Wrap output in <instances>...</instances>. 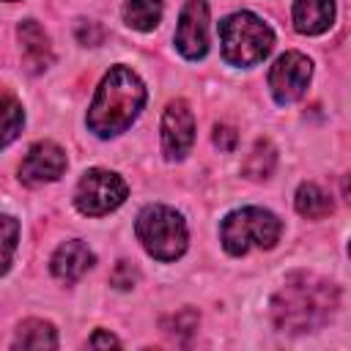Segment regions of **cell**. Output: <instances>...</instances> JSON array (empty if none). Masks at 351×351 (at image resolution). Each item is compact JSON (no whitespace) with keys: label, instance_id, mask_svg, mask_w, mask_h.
<instances>
[{"label":"cell","instance_id":"cell-19","mask_svg":"<svg viewBox=\"0 0 351 351\" xmlns=\"http://www.w3.org/2000/svg\"><path fill=\"white\" fill-rule=\"evenodd\" d=\"M16 239H19V222L8 214H0V274H5L11 266Z\"/></svg>","mask_w":351,"mask_h":351},{"label":"cell","instance_id":"cell-14","mask_svg":"<svg viewBox=\"0 0 351 351\" xmlns=\"http://www.w3.org/2000/svg\"><path fill=\"white\" fill-rule=\"evenodd\" d=\"M14 348H58V335L55 326L49 321L41 318H27L19 324L16 335H14Z\"/></svg>","mask_w":351,"mask_h":351},{"label":"cell","instance_id":"cell-24","mask_svg":"<svg viewBox=\"0 0 351 351\" xmlns=\"http://www.w3.org/2000/svg\"><path fill=\"white\" fill-rule=\"evenodd\" d=\"M90 346H93V348H110V346H121V340L112 337V335H107V332H96V335L90 337Z\"/></svg>","mask_w":351,"mask_h":351},{"label":"cell","instance_id":"cell-15","mask_svg":"<svg viewBox=\"0 0 351 351\" xmlns=\"http://www.w3.org/2000/svg\"><path fill=\"white\" fill-rule=\"evenodd\" d=\"M332 208H335L332 206V197L318 184L307 181V184H302L296 189V211L302 217H307V219H324V217L332 214Z\"/></svg>","mask_w":351,"mask_h":351},{"label":"cell","instance_id":"cell-12","mask_svg":"<svg viewBox=\"0 0 351 351\" xmlns=\"http://www.w3.org/2000/svg\"><path fill=\"white\" fill-rule=\"evenodd\" d=\"M16 33H19L25 66H27L33 74L44 71V69L52 63V44H49V36L44 33V27H41L36 19H25Z\"/></svg>","mask_w":351,"mask_h":351},{"label":"cell","instance_id":"cell-20","mask_svg":"<svg viewBox=\"0 0 351 351\" xmlns=\"http://www.w3.org/2000/svg\"><path fill=\"white\" fill-rule=\"evenodd\" d=\"M162 329L173 340H184V337H189L197 329V313L195 310H178L176 315H170V318L162 321Z\"/></svg>","mask_w":351,"mask_h":351},{"label":"cell","instance_id":"cell-7","mask_svg":"<svg viewBox=\"0 0 351 351\" xmlns=\"http://www.w3.org/2000/svg\"><path fill=\"white\" fill-rule=\"evenodd\" d=\"M313 74V63L310 58H304L302 52H285L274 60V66L269 69V88L271 96L280 104H291L296 99L304 96L307 82Z\"/></svg>","mask_w":351,"mask_h":351},{"label":"cell","instance_id":"cell-10","mask_svg":"<svg viewBox=\"0 0 351 351\" xmlns=\"http://www.w3.org/2000/svg\"><path fill=\"white\" fill-rule=\"evenodd\" d=\"M66 170V154L58 143L52 140H41V143H33L19 165V178L30 186H38V184H49V181H58Z\"/></svg>","mask_w":351,"mask_h":351},{"label":"cell","instance_id":"cell-13","mask_svg":"<svg viewBox=\"0 0 351 351\" xmlns=\"http://www.w3.org/2000/svg\"><path fill=\"white\" fill-rule=\"evenodd\" d=\"M335 19V0H296L293 3V27L304 36H318L329 30Z\"/></svg>","mask_w":351,"mask_h":351},{"label":"cell","instance_id":"cell-21","mask_svg":"<svg viewBox=\"0 0 351 351\" xmlns=\"http://www.w3.org/2000/svg\"><path fill=\"white\" fill-rule=\"evenodd\" d=\"M134 280H137V271H134L126 261H118V266H115V269H112V274H110V282H112L115 288L126 291V288H132V285H134Z\"/></svg>","mask_w":351,"mask_h":351},{"label":"cell","instance_id":"cell-18","mask_svg":"<svg viewBox=\"0 0 351 351\" xmlns=\"http://www.w3.org/2000/svg\"><path fill=\"white\" fill-rule=\"evenodd\" d=\"M22 107L14 96L0 93V148L8 145L11 140H16V134L22 132Z\"/></svg>","mask_w":351,"mask_h":351},{"label":"cell","instance_id":"cell-11","mask_svg":"<svg viewBox=\"0 0 351 351\" xmlns=\"http://www.w3.org/2000/svg\"><path fill=\"white\" fill-rule=\"evenodd\" d=\"M49 266H52V274L60 282H77L93 266V252L80 239H71V241H63L55 250Z\"/></svg>","mask_w":351,"mask_h":351},{"label":"cell","instance_id":"cell-9","mask_svg":"<svg viewBox=\"0 0 351 351\" xmlns=\"http://www.w3.org/2000/svg\"><path fill=\"white\" fill-rule=\"evenodd\" d=\"M176 47L189 60H197L208 52V5L203 0H189L181 8L176 27Z\"/></svg>","mask_w":351,"mask_h":351},{"label":"cell","instance_id":"cell-16","mask_svg":"<svg viewBox=\"0 0 351 351\" xmlns=\"http://www.w3.org/2000/svg\"><path fill=\"white\" fill-rule=\"evenodd\" d=\"M274 165H277V151H274V145H271L269 140H258V143L252 145V151L247 154L241 170H244L247 178L263 181V178H269V176L274 173Z\"/></svg>","mask_w":351,"mask_h":351},{"label":"cell","instance_id":"cell-23","mask_svg":"<svg viewBox=\"0 0 351 351\" xmlns=\"http://www.w3.org/2000/svg\"><path fill=\"white\" fill-rule=\"evenodd\" d=\"M214 143L222 148V151H233L236 148V132L230 126H217L214 129Z\"/></svg>","mask_w":351,"mask_h":351},{"label":"cell","instance_id":"cell-1","mask_svg":"<svg viewBox=\"0 0 351 351\" xmlns=\"http://www.w3.org/2000/svg\"><path fill=\"white\" fill-rule=\"evenodd\" d=\"M337 304H340V293L335 282L310 271H296L288 274L280 291L274 293L271 318L277 329L302 335L321 329L335 315Z\"/></svg>","mask_w":351,"mask_h":351},{"label":"cell","instance_id":"cell-4","mask_svg":"<svg viewBox=\"0 0 351 351\" xmlns=\"http://www.w3.org/2000/svg\"><path fill=\"white\" fill-rule=\"evenodd\" d=\"M137 239L156 261H176L186 250V222L170 206H145L137 217Z\"/></svg>","mask_w":351,"mask_h":351},{"label":"cell","instance_id":"cell-5","mask_svg":"<svg viewBox=\"0 0 351 351\" xmlns=\"http://www.w3.org/2000/svg\"><path fill=\"white\" fill-rule=\"evenodd\" d=\"M280 230H282V225L271 211L247 206V208L230 211L222 219L219 236H222V247L230 255H244L252 247L271 250L277 244V239H280Z\"/></svg>","mask_w":351,"mask_h":351},{"label":"cell","instance_id":"cell-2","mask_svg":"<svg viewBox=\"0 0 351 351\" xmlns=\"http://www.w3.org/2000/svg\"><path fill=\"white\" fill-rule=\"evenodd\" d=\"M145 104V85L143 80L126 69L112 66L96 88V96L88 110V129L99 137H115L132 126Z\"/></svg>","mask_w":351,"mask_h":351},{"label":"cell","instance_id":"cell-8","mask_svg":"<svg viewBox=\"0 0 351 351\" xmlns=\"http://www.w3.org/2000/svg\"><path fill=\"white\" fill-rule=\"evenodd\" d=\"M195 143V115L186 101L176 99L162 115V154L170 162H178L189 154Z\"/></svg>","mask_w":351,"mask_h":351},{"label":"cell","instance_id":"cell-3","mask_svg":"<svg viewBox=\"0 0 351 351\" xmlns=\"http://www.w3.org/2000/svg\"><path fill=\"white\" fill-rule=\"evenodd\" d=\"M219 44L228 63L255 66L271 52L274 33L261 16L250 11H236L219 22Z\"/></svg>","mask_w":351,"mask_h":351},{"label":"cell","instance_id":"cell-22","mask_svg":"<svg viewBox=\"0 0 351 351\" xmlns=\"http://www.w3.org/2000/svg\"><path fill=\"white\" fill-rule=\"evenodd\" d=\"M101 36H104V33H101V27H99L96 22H80V25H77V38H80L82 44H90V47H93V44L101 41Z\"/></svg>","mask_w":351,"mask_h":351},{"label":"cell","instance_id":"cell-6","mask_svg":"<svg viewBox=\"0 0 351 351\" xmlns=\"http://www.w3.org/2000/svg\"><path fill=\"white\" fill-rule=\"evenodd\" d=\"M126 197V184L118 173L93 167L88 170L74 192V206L88 217H101L112 208H118Z\"/></svg>","mask_w":351,"mask_h":351},{"label":"cell","instance_id":"cell-17","mask_svg":"<svg viewBox=\"0 0 351 351\" xmlns=\"http://www.w3.org/2000/svg\"><path fill=\"white\" fill-rule=\"evenodd\" d=\"M123 19L134 30H154L162 19V0H126Z\"/></svg>","mask_w":351,"mask_h":351}]
</instances>
